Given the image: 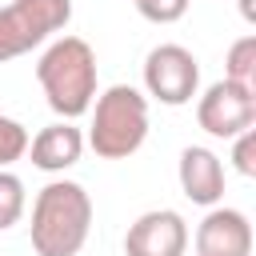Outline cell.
Here are the masks:
<instances>
[{"label":"cell","mask_w":256,"mask_h":256,"mask_svg":"<svg viewBox=\"0 0 256 256\" xmlns=\"http://www.w3.org/2000/svg\"><path fill=\"white\" fill-rule=\"evenodd\" d=\"M224 76L256 88V36H240L224 56Z\"/></svg>","instance_id":"12"},{"label":"cell","mask_w":256,"mask_h":256,"mask_svg":"<svg viewBox=\"0 0 256 256\" xmlns=\"http://www.w3.org/2000/svg\"><path fill=\"white\" fill-rule=\"evenodd\" d=\"M196 256H252V224L240 208L212 204L208 216L196 224Z\"/></svg>","instance_id":"8"},{"label":"cell","mask_w":256,"mask_h":256,"mask_svg":"<svg viewBox=\"0 0 256 256\" xmlns=\"http://www.w3.org/2000/svg\"><path fill=\"white\" fill-rule=\"evenodd\" d=\"M36 80L60 120H80L96 100V52L84 36H60L36 60Z\"/></svg>","instance_id":"2"},{"label":"cell","mask_w":256,"mask_h":256,"mask_svg":"<svg viewBox=\"0 0 256 256\" xmlns=\"http://www.w3.org/2000/svg\"><path fill=\"white\" fill-rule=\"evenodd\" d=\"M28 152V128L0 112V168H12Z\"/></svg>","instance_id":"13"},{"label":"cell","mask_w":256,"mask_h":256,"mask_svg":"<svg viewBox=\"0 0 256 256\" xmlns=\"http://www.w3.org/2000/svg\"><path fill=\"white\" fill-rule=\"evenodd\" d=\"M92 124L84 144L100 160H128L148 136V96L132 84H112L92 100Z\"/></svg>","instance_id":"3"},{"label":"cell","mask_w":256,"mask_h":256,"mask_svg":"<svg viewBox=\"0 0 256 256\" xmlns=\"http://www.w3.org/2000/svg\"><path fill=\"white\" fill-rule=\"evenodd\" d=\"M28 208V192H24V180L8 168H0V232H8L12 224H20Z\"/></svg>","instance_id":"11"},{"label":"cell","mask_w":256,"mask_h":256,"mask_svg":"<svg viewBox=\"0 0 256 256\" xmlns=\"http://www.w3.org/2000/svg\"><path fill=\"white\" fill-rule=\"evenodd\" d=\"M232 168L240 176H256V128H244L232 136Z\"/></svg>","instance_id":"15"},{"label":"cell","mask_w":256,"mask_h":256,"mask_svg":"<svg viewBox=\"0 0 256 256\" xmlns=\"http://www.w3.org/2000/svg\"><path fill=\"white\" fill-rule=\"evenodd\" d=\"M144 92L168 108L188 104L200 92V64L184 44H156L144 56Z\"/></svg>","instance_id":"5"},{"label":"cell","mask_w":256,"mask_h":256,"mask_svg":"<svg viewBox=\"0 0 256 256\" xmlns=\"http://www.w3.org/2000/svg\"><path fill=\"white\" fill-rule=\"evenodd\" d=\"M72 20V0H12L0 8V64L32 52Z\"/></svg>","instance_id":"4"},{"label":"cell","mask_w":256,"mask_h":256,"mask_svg":"<svg viewBox=\"0 0 256 256\" xmlns=\"http://www.w3.org/2000/svg\"><path fill=\"white\" fill-rule=\"evenodd\" d=\"M196 124L216 136V140H232L244 128L256 124V88L236 84V80H216L204 88V96L196 100Z\"/></svg>","instance_id":"6"},{"label":"cell","mask_w":256,"mask_h":256,"mask_svg":"<svg viewBox=\"0 0 256 256\" xmlns=\"http://www.w3.org/2000/svg\"><path fill=\"white\" fill-rule=\"evenodd\" d=\"M176 172H180V188H184V196L192 204L212 208V204L224 200V164H220V156L212 148L188 144L180 152V168Z\"/></svg>","instance_id":"9"},{"label":"cell","mask_w":256,"mask_h":256,"mask_svg":"<svg viewBox=\"0 0 256 256\" xmlns=\"http://www.w3.org/2000/svg\"><path fill=\"white\" fill-rule=\"evenodd\" d=\"M132 4H136V12H140L144 20H152V24H176V20L188 12L192 0H132Z\"/></svg>","instance_id":"14"},{"label":"cell","mask_w":256,"mask_h":256,"mask_svg":"<svg viewBox=\"0 0 256 256\" xmlns=\"http://www.w3.org/2000/svg\"><path fill=\"white\" fill-rule=\"evenodd\" d=\"M92 232V196L76 180H52L32 200V248L36 256H80Z\"/></svg>","instance_id":"1"},{"label":"cell","mask_w":256,"mask_h":256,"mask_svg":"<svg viewBox=\"0 0 256 256\" xmlns=\"http://www.w3.org/2000/svg\"><path fill=\"white\" fill-rule=\"evenodd\" d=\"M32 164L40 172H64L84 156V132L76 128V120H56L48 128H40L36 136H28V152Z\"/></svg>","instance_id":"10"},{"label":"cell","mask_w":256,"mask_h":256,"mask_svg":"<svg viewBox=\"0 0 256 256\" xmlns=\"http://www.w3.org/2000/svg\"><path fill=\"white\" fill-rule=\"evenodd\" d=\"M188 252V224L176 208L140 212L124 232V256H184Z\"/></svg>","instance_id":"7"}]
</instances>
